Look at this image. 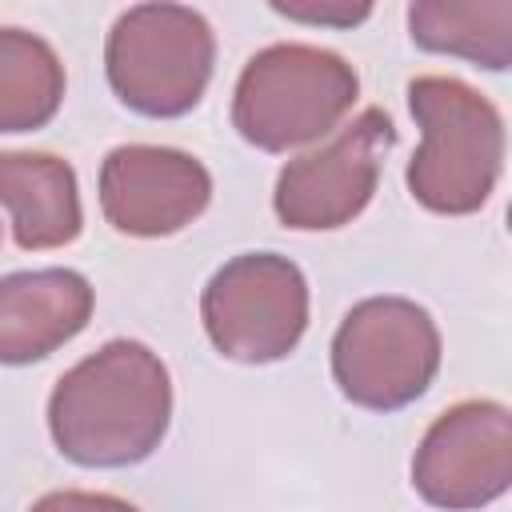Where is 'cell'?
Here are the masks:
<instances>
[{
	"mask_svg": "<svg viewBox=\"0 0 512 512\" xmlns=\"http://www.w3.org/2000/svg\"><path fill=\"white\" fill-rule=\"evenodd\" d=\"M512 484V412L500 400H460L444 408L416 456L412 488L444 512H472Z\"/></svg>",
	"mask_w": 512,
	"mask_h": 512,
	"instance_id": "8",
	"label": "cell"
},
{
	"mask_svg": "<svg viewBox=\"0 0 512 512\" xmlns=\"http://www.w3.org/2000/svg\"><path fill=\"white\" fill-rule=\"evenodd\" d=\"M28 512H140V508L128 504L124 496H112V492L60 488V492H44Z\"/></svg>",
	"mask_w": 512,
	"mask_h": 512,
	"instance_id": "14",
	"label": "cell"
},
{
	"mask_svg": "<svg viewBox=\"0 0 512 512\" xmlns=\"http://www.w3.org/2000/svg\"><path fill=\"white\" fill-rule=\"evenodd\" d=\"M200 320L212 348L236 364L284 360L308 328V280L280 252H240L204 284Z\"/></svg>",
	"mask_w": 512,
	"mask_h": 512,
	"instance_id": "6",
	"label": "cell"
},
{
	"mask_svg": "<svg viewBox=\"0 0 512 512\" xmlns=\"http://www.w3.org/2000/svg\"><path fill=\"white\" fill-rule=\"evenodd\" d=\"M272 12L288 16V20H308V24H360L372 8L368 4H272Z\"/></svg>",
	"mask_w": 512,
	"mask_h": 512,
	"instance_id": "15",
	"label": "cell"
},
{
	"mask_svg": "<svg viewBox=\"0 0 512 512\" xmlns=\"http://www.w3.org/2000/svg\"><path fill=\"white\" fill-rule=\"evenodd\" d=\"M408 108L420 124V148L408 160V192L440 216L480 212L504 168V116L456 76L408 80Z\"/></svg>",
	"mask_w": 512,
	"mask_h": 512,
	"instance_id": "2",
	"label": "cell"
},
{
	"mask_svg": "<svg viewBox=\"0 0 512 512\" xmlns=\"http://www.w3.org/2000/svg\"><path fill=\"white\" fill-rule=\"evenodd\" d=\"M396 148V124L384 108H364L328 144L288 160L276 176L272 208L284 228L328 232L352 224L380 188L384 156Z\"/></svg>",
	"mask_w": 512,
	"mask_h": 512,
	"instance_id": "7",
	"label": "cell"
},
{
	"mask_svg": "<svg viewBox=\"0 0 512 512\" xmlns=\"http://www.w3.org/2000/svg\"><path fill=\"white\" fill-rule=\"evenodd\" d=\"M172 424L168 364L140 340H108L72 364L48 396V432L80 468L148 460Z\"/></svg>",
	"mask_w": 512,
	"mask_h": 512,
	"instance_id": "1",
	"label": "cell"
},
{
	"mask_svg": "<svg viewBox=\"0 0 512 512\" xmlns=\"http://www.w3.org/2000/svg\"><path fill=\"white\" fill-rule=\"evenodd\" d=\"M212 200L208 168L168 144H120L100 164L104 220L124 236H172Z\"/></svg>",
	"mask_w": 512,
	"mask_h": 512,
	"instance_id": "9",
	"label": "cell"
},
{
	"mask_svg": "<svg viewBox=\"0 0 512 512\" xmlns=\"http://www.w3.org/2000/svg\"><path fill=\"white\" fill-rule=\"evenodd\" d=\"M92 284L72 268H32L0 276V364H32L84 332Z\"/></svg>",
	"mask_w": 512,
	"mask_h": 512,
	"instance_id": "10",
	"label": "cell"
},
{
	"mask_svg": "<svg viewBox=\"0 0 512 512\" xmlns=\"http://www.w3.org/2000/svg\"><path fill=\"white\" fill-rule=\"evenodd\" d=\"M440 372V328L408 296H368L332 336V376L368 412H396L428 392Z\"/></svg>",
	"mask_w": 512,
	"mask_h": 512,
	"instance_id": "5",
	"label": "cell"
},
{
	"mask_svg": "<svg viewBox=\"0 0 512 512\" xmlns=\"http://www.w3.org/2000/svg\"><path fill=\"white\" fill-rule=\"evenodd\" d=\"M356 68L316 44L260 48L232 92V124L260 152H288L328 136L356 104Z\"/></svg>",
	"mask_w": 512,
	"mask_h": 512,
	"instance_id": "3",
	"label": "cell"
},
{
	"mask_svg": "<svg viewBox=\"0 0 512 512\" xmlns=\"http://www.w3.org/2000/svg\"><path fill=\"white\" fill-rule=\"evenodd\" d=\"M408 32L416 48L460 56L488 72L512 64V0H416Z\"/></svg>",
	"mask_w": 512,
	"mask_h": 512,
	"instance_id": "12",
	"label": "cell"
},
{
	"mask_svg": "<svg viewBox=\"0 0 512 512\" xmlns=\"http://www.w3.org/2000/svg\"><path fill=\"white\" fill-rule=\"evenodd\" d=\"M64 100L56 48L28 28H0V132L44 128Z\"/></svg>",
	"mask_w": 512,
	"mask_h": 512,
	"instance_id": "13",
	"label": "cell"
},
{
	"mask_svg": "<svg viewBox=\"0 0 512 512\" xmlns=\"http://www.w3.org/2000/svg\"><path fill=\"white\" fill-rule=\"evenodd\" d=\"M216 64V32L188 4H132L104 44L112 92L140 116L172 120L200 104Z\"/></svg>",
	"mask_w": 512,
	"mask_h": 512,
	"instance_id": "4",
	"label": "cell"
},
{
	"mask_svg": "<svg viewBox=\"0 0 512 512\" xmlns=\"http://www.w3.org/2000/svg\"><path fill=\"white\" fill-rule=\"evenodd\" d=\"M0 204L24 252L64 248L84 228L76 168L52 152H0Z\"/></svg>",
	"mask_w": 512,
	"mask_h": 512,
	"instance_id": "11",
	"label": "cell"
}]
</instances>
